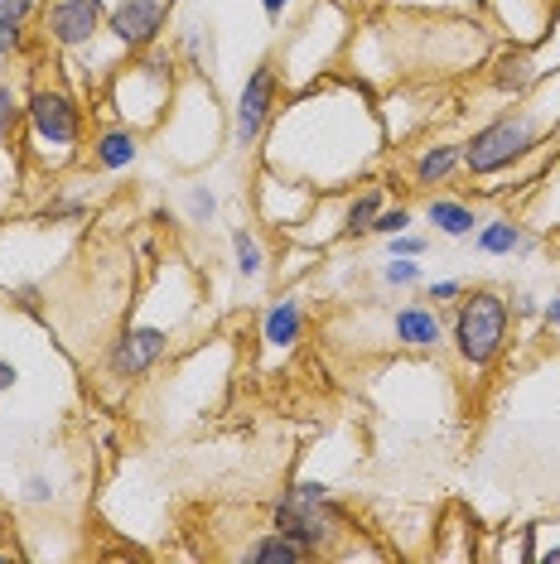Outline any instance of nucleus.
<instances>
[{"label": "nucleus", "instance_id": "nucleus-1", "mask_svg": "<svg viewBox=\"0 0 560 564\" xmlns=\"http://www.w3.org/2000/svg\"><path fill=\"white\" fill-rule=\"evenodd\" d=\"M170 101H174V54L160 44L140 48V58L117 68V78H111V107L136 131H155L164 111H170Z\"/></svg>", "mask_w": 560, "mask_h": 564}, {"label": "nucleus", "instance_id": "nucleus-2", "mask_svg": "<svg viewBox=\"0 0 560 564\" xmlns=\"http://www.w3.org/2000/svg\"><path fill=\"white\" fill-rule=\"evenodd\" d=\"M24 145H30V155L49 164V170L73 160L83 145V101L58 83L34 87V93L24 97Z\"/></svg>", "mask_w": 560, "mask_h": 564}, {"label": "nucleus", "instance_id": "nucleus-3", "mask_svg": "<svg viewBox=\"0 0 560 564\" xmlns=\"http://www.w3.org/2000/svg\"><path fill=\"white\" fill-rule=\"evenodd\" d=\"M507 324H513V310L498 290H474L454 300V318H450V343L460 352L464 367L488 371L507 348Z\"/></svg>", "mask_w": 560, "mask_h": 564}, {"label": "nucleus", "instance_id": "nucleus-4", "mask_svg": "<svg viewBox=\"0 0 560 564\" xmlns=\"http://www.w3.org/2000/svg\"><path fill=\"white\" fill-rule=\"evenodd\" d=\"M541 145V121L537 111H503L493 117L488 126H478L474 135L464 140V174L474 178H493V174H507L513 164H521L531 150Z\"/></svg>", "mask_w": 560, "mask_h": 564}, {"label": "nucleus", "instance_id": "nucleus-5", "mask_svg": "<svg viewBox=\"0 0 560 564\" xmlns=\"http://www.w3.org/2000/svg\"><path fill=\"white\" fill-rule=\"evenodd\" d=\"M271 531L290 535L310 555H334V545L348 535V511L334 497H295L280 492L271 502Z\"/></svg>", "mask_w": 560, "mask_h": 564}, {"label": "nucleus", "instance_id": "nucleus-6", "mask_svg": "<svg viewBox=\"0 0 560 564\" xmlns=\"http://www.w3.org/2000/svg\"><path fill=\"white\" fill-rule=\"evenodd\" d=\"M280 97H286V78H280V68L276 63H257L251 78L241 83V93L233 101V126H227L237 155H251V150L261 145V135L271 131V121L280 111Z\"/></svg>", "mask_w": 560, "mask_h": 564}, {"label": "nucleus", "instance_id": "nucleus-7", "mask_svg": "<svg viewBox=\"0 0 560 564\" xmlns=\"http://www.w3.org/2000/svg\"><path fill=\"white\" fill-rule=\"evenodd\" d=\"M107 34V0H54L44 10V40L63 54H83Z\"/></svg>", "mask_w": 560, "mask_h": 564}, {"label": "nucleus", "instance_id": "nucleus-8", "mask_svg": "<svg viewBox=\"0 0 560 564\" xmlns=\"http://www.w3.org/2000/svg\"><path fill=\"white\" fill-rule=\"evenodd\" d=\"M174 0H111L107 6V34L121 54H140V48L160 44L164 24H170Z\"/></svg>", "mask_w": 560, "mask_h": 564}, {"label": "nucleus", "instance_id": "nucleus-9", "mask_svg": "<svg viewBox=\"0 0 560 564\" xmlns=\"http://www.w3.org/2000/svg\"><path fill=\"white\" fill-rule=\"evenodd\" d=\"M164 352H170V333L155 328V324H136V328H126L121 338L111 343V352H107V377L136 381V377H146L150 367H160Z\"/></svg>", "mask_w": 560, "mask_h": 564}, {"label": "nucleus", "instance_id": "nucleus-10", "mask_svg": "<svg viewBox=\"0 0 560 564\" xmlns=\"http://www.w3.org/2000/svg\"><path fill=\"white\" fill-rule=\"evenodd\" d=\"M391 338L401 343V348H411V352H435L450 343V328H444V318L435 304H401L397 314H391Z\"/></svg>", "mask_w": 560, "mask_h": 564}, {"label": "nucleus", "instance_id": "nucleus-11", "mask_svg": "<svg viewBox=\"0 0 560 564\" xmlns=\"http://www.w3.org/2000/svg\"><path fill=\"white\" fill-rule=\"evenodd\" d=\"M140 160V131L136 126H101V131L93 135V170L101 174H126L131 164Z\"/></svg>", "mask_w": 560, "mask_h": 564}, {"label": "nucleus", "instance_id": "nucleus-12", "mask_svg": "<svg viewBox=\"0 0 560 564\" xmlns=\"http://www.w3.org/2000/svg\"><path fill=\"white\" fill-rule=\"evenodd\" d=\"M464 170V140H435L411 160V184L416 188H440Z\"/></svg>", "mask_w": 560, "mask_h": 564}, {"label": "nucleus", "instance_id": "nucleus-13", "mask_svg": "<svg viewBox=\"0 0 560 564\" xmlns=\"http://www.w3.org/2000/svg\"><path fill=\"white\" fill-rule=\"evenodd\" d=\"M304 338V304L295 294H280L271 310L261 314V343L276 352H290Z\"/></svg>", "mask_w": 560, "mask_h": 564}, {"label": "nucleus", "instance_id": "nucleus-14", "mask_svg": "<svg viewBox=\"0 0 560 564\" xmlns=\"http://www.w3.org/2000/svg\"><path fill=\"white\" fill-rule=\"evenodd\" d=\"M426 223L435 227L440 237H450V241H469L483 227V217H478V208L474 203H464V198H430L426 203Z\"/></svg>", "mask_w": 560, "mask_h": 564}, {"label": "nucleus", "instance_id": "nucleus-15", "mask_svg": "<svg viewBox=\"0 0 560 564\" xmlns=\"http://www.w3.org/2000/svg\"><path fill=\"white\" fill-rule=\"evenodd\" d=\"M537 237L527 232L513 217H483V227L474 232V251L478 256H517V251H531Z\"/></svg>", "mask_w": 560, "mask_h": 564}, {"label": "nucleus", "instance_id": "nucleus-16", "mask_svg": "<svg viewBox=\"0 0 560 564\" xmlns=\"http://www.w3.org/2000/svg\"><path fill=\"white\" fill-rule=\"evenodd\" d=\"M24 97L20 83L0 78V155H15V145L24 140Z\"/></svg>", "mask_w": 560, "mask_h": 564}, {"label": "nucleus", "instance_id": "nucleus-17", "mask_svg": "<svg viewBox=\"0 0 560 564\" xmlns=\"http://www.w3.org/2000/svg\"><path fill=\"white\" fill-rule=\"evenodd\" d=\"M241 560L247 564H304L310 560V550L295 545L290 535H280V531H266L251 545H241Z\"/></svg>", "mask_w": 560, "mask_h": 564}, {"label": "nucleus", "instance_id": "nucleus-18", "mask_svg": "<svg viewBox=\"0 0 560 564\" xmlns=\"http://www.w3.org/2000/svg\"><path fill=\"white\" fill-rule=\"evenodd\" d=\"M381 188H363V194H353L348 198V208H343V227H338V237L343 241H358L367 237V227H373V217L381 213Z\"/></svg>", "mask_w": 560, "mask_h": 564}, {"label": "nucleus", "instance_id": "nucleus-19", "mask_svg": "<svg viewBox=\"0 0 560 564\" xmlns=\"http://www.w3.org/2000/svg\"><path fill=\"white\" fill-rule=\"evenodd\" d=\"M233 265L241 280H261L266 275V251L251 227H233Z\"/></svg>", "mask_w": 560, "mask_h": 564}, {"label": "nucleus", "instance_id": "nucleus-20", "mask_svg": "<svg viewBox=\"0 0 560 564\" xmlns=\"http://www.w3.org/2000/svg\"><path fill=\"white\" fill-rule=\"evenodd\" d=\"M184 217L194 227H208L213 217H218V194H213L203 178H194V184H184Z\"/></svg>", "mask_w": 560, "mask_h": 564}, {"label": "nucleus", "instance_id": "nucleus-21", "mask_svg": "<svg viewBox=\"0 0 560 564\" xmlns=\"http://www.w3.org/2000/svg\"><path fill=\"white\" fill-rule=\"evenodd\" d=\"M381 280H387L391 290H411V285H420V261L416 256H387V261H381Z\"/></svg>", "mask_w": 560, "mask_h": 564}, {"label": "nucleus", "instance_id": "nucleus-22", "mask_svg": "<svg viewBox=\"0 0 560 564\" xmlns=\"http://www.w3.org/2000/svg\"><path fill=\"white\" fill-rule=\"evenodd\" d=\"M411 223H416V213L406 208V203H397V208H387V203H381V213L373 217L367 237H397V232H411Z\"/></svg>", "mask_w": 560, "mask_h": 564}, {"label": "nucleus", "instance_id": "nucleus-23", "mask_svg": "<svg viewBox=\"0 0 560 564\" xmlns=\"http://www.w3.org/2000/svg\"><path fill=\"white\" fill-rule=\"evenodd\" d=\"M24 54V24H6L0 20V63L20 58Z\"/></svg>", "mask_w": 560, "mask_h": 564}, {"label": "nucleus", "instance_id": "nucleus-24", "mask_svg": "<svg viewBox=\"0 0 560 564\" xmlns=\"http://www.w3.org/2000/svg\"><path fill=\"white\" fill-rule=\"evenodd\" d=\"M460 294H464V280H430V285H426V300L435 304V310H440V304H454Z\"/></svg>", "mask_w": 560, "mask_h": 564}, {"label": "nucleus", "instance_id": "nucleus-25", "mask_svg": "<svg viewBox=\"0 0 560 564\" xmlns=\"http://www.w3.org/2000/svg\"><path fill=\"white\" fill-rule=\"evenodd\" d=\"M34 10H40V0H0V20L6 24H30Z\"/></svg>", "mask_w": 560, "mask_h": 564}, {"label": "nucleus", "instance_id": "nucleus-26", "mask_svg": "<svg viewBox=\"0 0 560 564\" xmlns=\"http://www.w3.org/2000/svg\"><path fill=\"white\" fill-rule=\"evenodd\" d=\"M24 502H34V507L54 502V482H49L44 473H30V478H24Z\"/></svg>", "mask_w": 560, "mask_h": 564}, {"label": "nucleus", "instance_id": "nucleus-27", "mask_svg": "<svg viewBox=\"0 0 560 564\" xmlns=\"http://www.w3.org/2000/svg\"><path fill=\"white\" fill-rule=\"evenodd\" d=\"M430 241L426 237H411V232H397V237H387V256H426Z\"/></svg>", "mask_w": 560, "mask_h": 564}, {"label": "nucleus", "instance_id": "nucleus-28", "mask_svg": "<svg viewBox=\"0 0 560 564\" xmlns=\"http://www.w3.org/2000/svg\"><path fill=\"white\" fill-rule=\"evenodd\" d=\"M541 324L560 333V294H551V300H546V304H541Z\"/></svg>", "mask_w": 560, "mask_h": 564}, {"label": "nucleus", "instance_id": "nucleus-29", "mask_svg": "<svg viewBox=\"0 0 560 564\" xmlns=\"http://www.w3.org/2000/svg\"><path fill=\"white\" fill-rule=\"evenodd\" d=\"M15 381H20V367L0 357V391H15Z\"/></svg>", "mask_w": 560, "mask_h": 564}, {"label": "nucleus", "instance_id": "nucleus-30", "mask_svg": "<svg viewBox=\"0 0 560 564\" xmlns=\"http://www.w3.org/2000/svg\"><path fill=\"white\" fill-rule=\"evenodd\" d=\"M290 6H295V0H261V10H266V20L271 24H280V15H286Z\"/></svg>", "mask_w": 560, "mask_h": 564}, {"label": "nucleus", "instance_id": "nucleus-31", "mask_svg": "<svg viewBox=\"0 0 560 564\" xmlns=\"http://www.w3.org/2000/svg\"><path fill=\"white\" fill-rule=\"evenodd\" d=\"M513 314H537V294H517V300H513Z\"/></svg>", "mask_w": 560, "mask_h": 564}, {"label": "nucleus", "instance_id": "nucleus-32", "mask_svg": "<svg viewBox=\"0 0 560 564\" xmlns=\"http://www.w3.org/2000/svg\"><path fill=\"white\" fill-rule=\"evenodd\" d=\"M541 564H560V545H551V550H541V555H537Z\"/></svg>", "mask_w": 560, "mask_h": 564}, {"label": "nucleus", "instance_id": "nucleus-33", "mask_svg": "<svg viewBox=\"0 0 560 564\" xmlns=\"http://www.w3.org/2000/svg\"><path fill=\"white\" fill-rule=\"evenodd\" d=\"M531 6H551V0H531Z\"/></svg>", "mask_w": 560, "mask_h": 564}]
</instances>
